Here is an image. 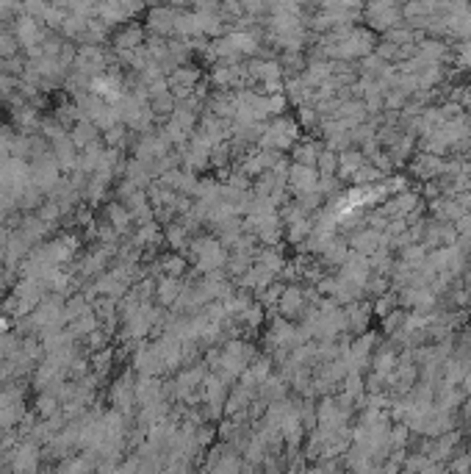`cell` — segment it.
Instances as JSON below:
<instances>
[{
    "mask_svg": "<svg viewBox=\"0 0 471 474\" xmlns=\"http://www.w3.org/2000/svg\"><path fill=\"white\" fill-rule=\"evenodd\" d=\"M299 139V122L291 120V117H272L258 139V147L264 150H280V153H288L291 144Z\"/></svg>",
    "mask_w": 471,
    "mask_h": 474,
    "instance_id": "cell-1",
    "label": "cell"
},
{
    "mask_svg": "<svg viewBox=\"0 0 471 474\" xmlns=\"http://www.w3.org/2000/svg\"><path fill=\"white\" fill-rule=\"evenodd\" d=\"M108 402H111V408H117V411L125 414V416H134V414H136V369L122 372L120 378L111 383V388H108Z\"/></svg>",
    "mask_w": 471,
    "mask_h": 474,
    "instance_id": "cell-2",
    "label": "cell"
},
{
    "mask_svg": "<svg viewBox=\"0 0 471 474\" xmlns=\"http://www.w3.org/2000/svg\"><path fill=\"white\" fill-rule=\"evenodd\" d=\"M316 184H319V169H316V167H311V164H297V161L288 164L285 186L291 189L294 197H302V194H308V191H316Z\"/></svg>",
    "mask_w": 471,
    "mask_h": 474,
    "instance_id": "cell-3",
    "label": "cell"
},
{
    "mask_svg": "<svg viewBox=\"0 0 471 474\" xmlns=\"http://www.w3.org/2000/svg\"><path fill=\"white\" fill-rule=\"evenodd\" d=\"M42 28H45V23L39 17H31V14L20 11V17L14 20V34L20 39V48L31 50L37 45H42L47 37V31H42Z\"/></svg>",
    "mask_w": 471,
    "mask_h": 474,
    "instance_id": "cell-4",
    "label": "cell"
},
{
    "mask_svg": "<svg viewBox=\"0 0 471 474\" xmlns=\"http://www.w3.org/2000/svg\"><path fill=\"white\" fill-rule=\"evenodd\" d=\"M175 17H178V8L175 6H153L147 11V23L144 28L153 34V37H175Z\"/></svg>",
    "mask_w": 471,
    "mask_h": 474,
    "instance_id": "cell-5",
    "label": "cell"
},
{
    "mask_svg": "<svg viewBox=\"0 0 471 474\" xmlns=\"http://www.w3.org/2000/svg\"><path fill=\"white\" fill-rule=\"evenodd\" d=\"M147 28L136 23V20H128V23H122V25H117V31L111 34V45L114 50L120 53V50H134L144 45L147 42V34H144Z\"/></svg>",
    "mask_w": 471,
    "mask_h": 474,
    "instance_id": "cell-6",
    "label": "cell"
},
{
    "mask_svg": "<svg viewBox=\"0 0 471 474\" xmlns=\"http://www.w3.org/2000/svg\"><path fill=\"white\" fill-rule=\"evenodd\" d=\"M302 311H305V291H302L299 286L285 283L275 314L283 316V319H297V316H302Z\"/></svg>",
    "mask_w": 471,
    "mask_h": 474,
    "instance_id": "cell-7",
    "label": "cell"
},
{
    "mask_svg": "<svg viewBox=\"0 0 471 474\" xmlns=\"http://www.w3.org/2000/svg\"><path fill=\"white\" fill-rule=\"evenodd\" d=\"M194 20H197V31L208 39H217V37L228 34V23L222 20L219 8H194Z\"/></svg>",
    "mask_w": 471,
    "mask_h": 474,
    "instance_id": "cell-8",
    "label": "cell"
},
{
    "mask_svg": "<svg viewBox=\"0 0 471 474\" xmlns=\"http://www.w3.org/2000/svg\"><path fill=\"white\" fill-rule=\"evenodd\" d=\"M103 217H105V219L117 228V233H120V236H131V233H134V228H136V225H134V217H131V211H128V205H125L122 200H117V197L105 203Z\"/></svg>",
    "mask_w": 471,
    "mask_h": 474,
    "instance_id": "cell-9",
    "label": "cell"
},
{
    "mask_svg": "<svg viewBox=\"0 0 471 474\" xmlns=\"http://www.w3.org/2000/svg\"><path fill=\"white\" fill-rule=\"evenodd\" d=\"M186 278H172V275H158L155 278V302L164 308H172L175 300L181 297Z\"/></svg>",
    "mask_w": 471,
    "mask_h": 474,
    "instance_id": "cell-10",
    "label": "cell"
},
{
    "mask_svg": "<svg viewBox=\"0 0 471 474\" xmlns=\"http://www.w3.org/2000/svg\"><path fill=\"white\" fill-rule=\"evenodd\" d=\"M53 144V155H56V161H58V167H61V172L64 175H70L75 167H78V144L70 139V134H64L61 139H56Z\"/></svg>",
    "mask_w": 471,
    "mask_h": 474,
    "instance_id": "cell-11",
    "label": "cell"
},
{
    "mask_svg": "<svg viewBox=\"0 0 471 474\" xmlns=\"http://www.w3.org/2000/svg\"><path fill=\"white\" fill-rule=\"evenodd\" d=\"M167 78H169V89H172V87L194 89V87H197V84L205 78V72H202L197 64H191V61H188V64H178V67H175V70H172Z\"/></svg>",
    "mask_w": 471,
    "mask_h": 474,
    "instance_id": "cell-12",
    "label": "cell"
},
{
    "mask_svg": "<svg viewBox=\"0 0 471 474\" xmlns=\"http://www.w3.org/2000/svg\"><path fill=\"white\" fill-rule=\"evenodd\" d=\"M275 281V275L266 269V267H261V264H252L238 281H236V286H241V288H250L252 294H258V291H264L266 286Z\"/></svg>",
    "mask_w": 471,
    "mask_h": 474,
    "instance_id": "cell-13",
    "label": "cell"
},
{
    "mask_svg": "<svg viewBox=\"0 0 471 474\" xmlns=\"http://www.w3.org/2000/svg\"><path fill=\"white\" fill-rule=\"evenodd\" d=\"M158 267H161V275H172V278H186L191 264L183 252L178 250H169V252H161L158 255Z\"/></svg>",
    "mask_w": 471,
    "mask_h": 474,
    "instance_id": "cell-14",
    "label": "cell"
},
{
    "mask_svg": "<svg viewBox=\"0 0 471 474\" xmlns=\"http://www.w3.org/2000/svg\"><path fill=\"white\" fill-rule=\"evenodd\" d=\"M258 397L266 399V402H275V399H285L288 397V378L285 375H269L258 385Z\"/></svg>",
    "mask_w": 471,
    "mask_h": 474,
    "instance_id": "cell-15",
    "label": "cell"
},
{
    "mask_svg": "<svg viewBox=\"0 0 471 474\" xmlns=\"http://www.w3.org/2000/svg\"><path fill=\"white\" fill-rule=\"evenodd\" d=\"M255 264L266 267L275 278H278L283 269L288 267V264H285V255H283V250H280V244H278V247H258V252H255Z\"/></svg>",
    "mask_w": 471,
    "mask_h": 474,
    "instance_id": "cell-16",
    "label": "cell"
},
{
    "mask_svg": "<svg viewBox=\"0 0 471 474\" xmlns=\"http://www.w3.org/2000/svg\"><path fill=\"white\" fill-rule=\"evenodd\" d=\"M100 136H103V134H100V128L94 125L89 117L78 120V122H75V125L70 128V139L78 144V150H84L86 144H92L94 139H100Z\"/></svg>",
    "mask_w": 471,
    "mask_h": 474,
    "instance_id": "cell-17",
    "label": "cell"
},
{
    "mask_svg": "<svg viewBox=\"0 0 471 474\" xmlns=\"http://www.w3.org/2000/svg\"><path fill=\"white\" fill-rule=\"evenodd\" d=\"M97 17H100L103 23H108L111 28L131 20V14L120 6V0H100V3H97Z\"/></svg>",
    "mask_w": 471,
    "mask_h": 474,
    "instance_id": "cell-18",
    "label": "cell"
},
{
    "mask_svg": "<svg viewBox=\"0 0 471 474\" xmlns=\"http://www.w3.org/2000/svg\"><path fill=\"white\" fill-rule=\"evenodd\" d=\"M188 228L181 222V219H175V222H169V225H164V244L169 247V250H178V252H183L188 244Z\"/></svg>",
    "mask_w": 471,
    "mask_h": 474,
    "instance_id": "cell-19",
    "label": "cell"
},
{
    "mask_svg": "<svg viewBox=\"0 0 471 474\" xmlns=\"http://www.w3.org/2000/svg\"><path fill=\"white\" fill-rule=\"evenodd\" d=\"M25 414H28V408H25L22 399L8 402L6 408H0V427H3V430H14V427L25 419Z\"/></svg>",
    "mask_w": 471,
    "mask_h": 474,
    "instance_id": "cell-20",
    "label": "cell"
},
{
    "mask_svg": "<svg viewBox=\"0 0 471 474\" xmlns=\"http://www.w3.org/2000/svg\"><path fill=\"white\" fill-rule=\"evenodd\" d=\"M147 103H150L153 114L158 117V125H161V122H164V120H167V117L178 108V97L172 95V89H169V92H161V95H155V97H150Z\"/></svg>",
    "mask_w": 471,
    "mask_h": 474,
    "instance_id": "cell-21",
    "label": "cell"
},
{
    "mask_svg": "<svg viewBox=\"0 0 471 474\" xmlns=\"http://www.w3.org/2000/svg\"><path fill=\"white\" fill-rule=\"evenodd\" d=\"M89 364H92V372L97 378L103 380L108 372H111V366L117 364V355H114V347H103V350H97L89 355Z\"/></svg>",
    "mask_w": 471,
    "mask_h": 474,
    "instance_id": "cell-22",
    "label": "cell"
},
{
    "mask_svg": "<svg viewBox=\"0 0 471 474\" xmlns=\"http://www.w3.org/2000/svg\"><path fill=\"white\" fill-rule=\"evenodd\" d=\"M291 158L297 161V164H311V167H316V158H319V147L311 142V139H297V142L291 144Z\"/></svg>",
    "mask_w": 471,
    "mask_h": 474,
    "instance_id": "cell-23",
    "label": "cell"
},
{
    "mask_svg": "<svg viewBox=\"0 0 471 474\" xmlns=\"http://www.w3.org/2000/svg\"><path fill=\"white\" fill-rule=\"evenodd\" d=\"M175 37H181V39H186V37H202V34L197 31L194 11L178 8V17H175Z\"/></svg>",
    "mask_w": 471,
    "mask_h": 474,
    "instance_id": "cell-24",
    "label": "cell"
},
{
    "mask_svg": "<svg viewBox=\"0 0 471 474\" xmlns=\"http://www.w3.org/2000/svg\"><path fill=\"white\" fill-rule=\"evenodd\" d=\"M34 411H37V416H39V419H47V416H53V414H58V411H61V402H58V397H56V394H50V391H39V397H37V402H34Z\"/></svg>",
    "mask_w": 471,
    "mask_h": 474,
    "instance_id": "cell-25",
    "label": "cell"
},
{
    "mask_svg": "<svg viewBox=\"0 0 471 474\" xmlns=\"http://www.w3.org/2000/svg\"><path fill=\"white\" fill-rule=\"evenodd\" d=\"M280 67L285 75H297V72H302L305 70V58H302V53L299 50H283L280 53Z\"/></svg>",
    "mask_w": 471,
    "mask_h": 474,
    "instance_id": "cell-26",
    "label": "cell"
},
{
    "mask_svg": "<svg viewBox=\"0 0 471 474\" xmlns=\"http://www.w3.org/2000/svg\"><path fill=\"white\" fill-rule=\"evenodd\" d=\"M222 167H233L231 142H219L211 147V169H222Z\"/></svg>",
    "mask_w": 471,
    "mask_h": 474,
    "instance_id": "cell-27",
    "label": "cell"
},
{
    "mask_svg": "<svg viewBox=\"0 0 471 474\" xmlns=\"http://www.w3.org/2000/svg\"><path fill=\"white\" fill-rule=\"evenodd\" d=\"M125 139H128V125H125V122H117V125H111L108 131H103V144H105V147L125 150Z\"/></svg>",
    "mask_w": 471,
    "mask_h": 474,
    "instance_id": "cell-28",
    "label": "cell"
},
{
    "mask_svg": "<svg viewBox=\"0 0 471 474\" xmlns=\"http://www.w3.org/2000/svg\"><path fill=\"white\" fill-rule=\"evenodd\" d=\"M20 53V39L14 31L0 28V58H14Z\"/></svg>",
    "mask_w": 471,
    "mask_h": 474,
    "instance_id": "cell-29",
    "label": "cell"
},
{
    "mask_svg": "<svg viewBox=\"0 0 471 474\" xmlns=\"http://www.w3.org/2000/svg\"><path fill=\"white\" fill-rule=\"evenodd\" d=\"M361 164H363L361 153H344V155H338V172L341 175H355Z\"/></svg>",
    "mask_w": 471,
    "mask_h": 474,
    "instance_id": "cell-30",
    "label": "cell"
},
{
    "mask_svg": "<svg viewBox=\"0 0 471 474\" xmlns=\"http://www.w3.org/2000/svg\"><path fill=\"white\" fill-rule=\"evenodd\" d=\"M316 169L322 175H333L338 169V155H333L330 150H319V158H316Z\"/></svg>",
    "mask_w": 471,
    "mask_h": 474,
    "instance_id": "cell-31",
    "label": "cell"
},
{
    "mask_svg": "<svg viewBox=\"0 0 471 474\" xmlns=\"http://www.w3.org/2000/svg\"><path fill=\"white\" fill-rule=\"evenodd\" d=\"M269 97V120L272 117H283L288 111V97L285 92H275V95H266Z\"/></svg>",
    "mask_w": 471,
    "mask_h": 474,
    "instance_id": "cell-32",
    "label": "cell"
},
{
    "mask_svg": "<svg viewBox=\"0 0 471 474\" xmlns=\"http://www.w3.org/2000/svg\"><path fill=\"white\" fill-rule=\"evenodd\" d=\"M20 89V75H11V72H0V97H8L14 95Z\"/></svg>",
    "mask_w": 471,
    "mask_h": 474,
    "instance_id": "cell-33",
    "label": "cell"
},
{
    "mask_svg": "<svg viewBox=\"0 0 471 474\" xmlns=\"http://www.w3.org/2000/svg\"><path fill=\"white\" fill-rule=\"evenodd\" d=\"M297 122L302 125V128H314L316 125V108H311V105H299V111H297Z\"/></svg>",
    "mask_w": 471,
    "mask_h": 474,
    "instance_id": "cell-34",
    "label": "cell"
},
{
    "mask_svg": "<svg viewBox=\"0 0 471 474\" xmlns=\"http://www.w3.org/2000/svg\"><path fill=\"white\" fill-rule=\"evenodd\" d=\"M120 6H122V8L131 14V20H134V17H139L141 11L147 8V0H120Z\"/></svg>",
    "mask_w": 471,
    "mask_h": 474,
    "instance_id": "cell-35",
    "label": "cell"
}]
</instances>
